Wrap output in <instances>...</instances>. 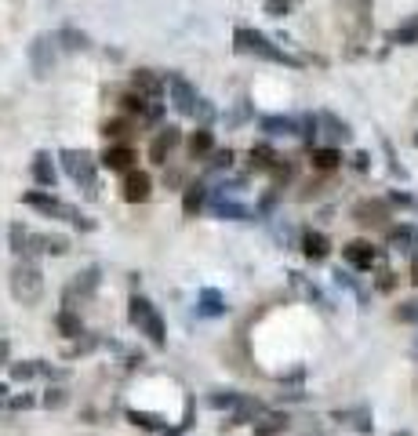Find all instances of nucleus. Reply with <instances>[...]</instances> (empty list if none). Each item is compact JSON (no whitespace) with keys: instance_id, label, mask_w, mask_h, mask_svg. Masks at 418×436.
<instances>
[{"instance_id":"obj_1","label":"nucleus","mask_w":418,"mask_h":436,"mask_svg":"<svg viewBox=\"0 0 418 436\" xmlns=\"http://www.w3.org/2000/svg\"><path fill=\"white\" fill-rule=\"evenodd\" d=\"M233 48L240 55H259L266 62H280V66H299L295 55H287L284 48H277L266 33H259V29H251V26H237L233 29Z\"/></svg>"},{"instance_id":"obj_2","label":"nucleus","mask_w":418,"mask_h":436,"mask_svg":"<svg viewBox=\"0 0 418 436\" xmlns=\"http://www.w3.org/2000/svg\"><path fill=\"white\" fill-rule=\"evenodd\" d=\"M168 91H171V106H175L182 116H200L204 128H208V120L215 116V106H211L208 99H200L197 87H193L182 73H168Z\"/></svg>"},{"instance_id":"obj_3","label":"nucleus","mask_w":418,"mask_h":436,"mask_svg":"<svg viewBox=\"0 0 418 436\" xmlns=\"http://www.w3.org/2000/svg\"><path fill=\"white\" fill-rule=\"evenodd\" d=\"M11 295L15 302L22 305H37L41 295H44V273L37 269L33 258H22L15 269H11Z\"/></svg>"},{"instance_id":"obj_4","label":"nucleus","mask_w":418,"mask_h":436,"mask_svg":"<svg viewBox=\"0 0 418 436\" xmlns=\"http://www.w3.org/2000/svg\"><path fill=\"white\" fill-rule=\"evenodd\" d=\"M127 317H132V324L139 327V334H146L153 346H164L168 334H164V320H160L156 305L142 295H132V302H127Z\"/></svg>"},{"instance_id":"obj_5","label":"nucleus","mask_w":418,"mask_h":436,"mask_svg":"<svg viewBox=\"0 0 418 436\" xmlns=\"http://www.w3.org/2000/svg\"><path fill=\"white\" fill-rule=\"evenodd\" d=\"M58 160H62V168H66V175L80 185V190L87 193V197H95L99 193V175H95V157L87 149H62L58 153Z\"/></svg>"},{"instance_id":"obj_6","label":"nucleus","mask_w":418,"mask_h":436,"mask_svg":"<svg viewBox=\"0 0 418 436\" xmlns=\"http://www.w3.org/2000/svg\"><path fill=\"white\" fill-rule=\"evenodd\" d=\"M29 207H37L41 214H48V218H66V222H73V226H80V229H95V222L91 218H84L73 204H66V200H58V197H51V193H26L22 197Z\"/></svg>"},{"instance_id":"obj_7","label":"nucleus","mask_w":418,"mask_h":436,"mask_svg":"<svg viewBox=\"0 0 418 436\" xmlns=\"http://www.w3.org/2000/svg\"><path fill=\"white\" fill-rule=\"evenodd\" d=\"M55 55H58V37H48V33L33 37V44H29V62H33V70H37L41 77L51 73Z\"/></svg>"},{"instance_id":"obj_8","label":"nucleus","mask_w":418,"mask_h":436,"mask_svg":"<svg viewBox=\"0 0 418 436\" xmlns=\"http://www.w3.org/2000/svg\"><path fill=\"white\" fill-rule=\"evenodd\" d=\"M316 135L324 138L328 146H342V142H349V138H353L349 124H345V120H338L335 113H316Z\"/></svg>"},{"instance_id":"obj_9","label":"nucleus","mask_w":418,"mask_h":436,"mask_svg":"<svg viewBox=\"0 0 418 436\" xmlns=\"http://www.w3.org/2000/svg\"><path fill=\"white\" fill-rule=\"evenodd\" d=\"M182 142V131L175 128V124H168V128H160L156 131V138L149 142V160L153 164H168V157H171V149Z\"/></svg>"},{"instance_id":"obj_10","label":"nucleus","mask_w":418,"mask_h":436,"mask_svg":"<svg viewBox=\"0 0 418 436\" xmlns=\"http://www.w3.org/2000/svg\"><path fill=\"white\" fill-rule=\"evenodd\" d=\"M342 258H345V266H353V269H371V266L378 262V247L368 244V240H349V244L342 247Z\"/></svg>"},{"instance_id":"obj_11","label":"nucleus","mask_w":418,"mask_h":436,"mask_svg":"<svg viewBox=\"0 0 418 436\" xmlns=\"http://www.w3.org/2000/svg\"><path fill=\"white\" fill-rule=\"evenodd\" d=\"M149 193H153V178L146 171H127L124 175V200L127 204H142V200H149Z\"/></svg>"},{"instance_id":"obj_12","label":"nucleus","mask_w":418,"mask_h":436,"mask_svg":"<svg viewBox=\"0 0 418 436\" xmlns=\"http://www.w3.org/2000/svg\"><path fill=\"white\" fill-rule=\"evenodd\" d=\"M353 218H357L360 226H385L390 222V204H382V200H360L357 207H353Z\"/></svg>"},{"instance_id":"obj_13","label":"nucleus","mask_w":418,"mask_h":436,"mask_svg":"<svg viewBox=\"0 0 418 436\" xmlns=\"http://www.w3.org/2000/svg\"><path fill=\"white\" fill-rule=\"evenodd\" d=\"M302 255H306L309 262H324V258L331 255V240L320 233V229H306V233H302Z\"/></svg>"},{"instance_id":"obj_14","label":"nucleus","mask_w":418,"mask_h":436,"mask_svg":"<svg viewBox=\"0 0 418 436\" xmlns=\"http://www.w3.org/2000/svg\"><path fill=\"white\" fill-rule=\"evenodd\" d=\"M48 251V255H66L70 251V240L58 236V233H33L29 236V255Z\"/></svg>"},{"instance_id":"obj_15","label":"nucleus","mask_w":418,"mask_h":436,"mask_svg":"<svg viewBox=\"0 0 418 436\" xmlns=\"http://www.w3.org/2000/svg\"><path fill=\"white\" fill-rule=\"evenodd\" d=\"M186 149H189V157H193V160L211 157V153H215V135H211V128H197V131L189 135Z\"/></svg>"},{"instance_id":"obj_16","label":"nucleus","mask_w":418,"mask_h":436,"mask_svg":"<svg viewBox=\"0 0 418 436\" xmlns=\"http://www.w3.org/2000/svg\"><path fill=\"white\" fill-rule=\"evenodd\" d=\"M102 164H106L109 171H132V164H135V153H132V146H106V153H102Z\"/></svg>"},{"instance_id":"obj_17","label":"nucleus","mask_w":418,"mask_h":436,"mask_svg":"<svg viewBox=\"0 0 418 436\" xmlns=\"http://www.w3.org/2000/svg\"><path fill=\"white\" fill-rule=\"evenodd\" d=\"M132 84H135V91L142 99H160V91H164V80H160L153 70H135Z\"/></svg>"},{"instance_id":"obj_18","label":"nucleus","mask_w":418,"mask_h":436,"mask_svg":"<svg viewBox=\"0 0 418 436\" xmlns=\"http://www.w3.org/2000/svg\"><path fill=\"white\" fill-rule=\"evenodd\" d=\"M95 288H99V266H91V269L77 273V280H73V284H70V291H66V302H70L73 295H80V298H91V295H95Z\"/></svg>"},{"instance_id":"obj_19","label":"nucleus","mask_w":418,"mask_h":436,"mask_svg":"<svg viewBox=\"0 0 418 436\" xmlns=\"http://www.w3.org/2000/svg\"><path fill=\"white\" fill-rule=\"evenodd\" d=\"M55 178H58V171L51 164V153H37L33 157V182L44 185V190H55Z\"/></svg>"},{"instance_id":"obj_20","label":"nucleus","mask_w":418,"mask_h":436,"mask_svg":"<svg viewBox=\"0 0 418 436\" xmlns=\"http://www.w3.org/2000/svg\"><path fill=\"white\" fill-rule=\"evenodd\" d=\"M266 135H302V120L295 116H262Z\"/></svg>"},{"instance_id":"obj_21","label":"nucleus","mask_w":418,"mask_h":436,"mask_svg":"<svg viewBox=\"0 0 418 436\" xmlns=\"http://www.w3.org/2000/svg\"><path fill=\"white\" fill-rule=\"evenodd\" d=\"M247 164H251V171H273L280 164V157L273 153V146H251Z\"/></svg>"},{"instance_id":"obj_22","label":"nucleus","mask_w":418,"mask_h":436,"mask_svg":"<svg viewBox=\"0 0 418 436\" xmlns=\"http://www.w3.org/2000/svg\"><path fill=\"white\" fill-rule=\"evenodd\" d=\"M197 313H200V317H222V313H226V298H222V291L204 288V291H200V305H197Z\"/></svg>"},{"instance_id":"obj_23","label":"nucleus","mask_w":418,"mask_h":436,"mask_svg":"<svg viewBox=\"0 0 418 436\" xmlns=\"http://www.w3.org/2000/svg\"><path fill=\"white\" fill-rule=\"evenodd\" d=\"M204 200H208V185H204V182L186 185V197H182V211H186V218L197 214V211L204 207Z\"/></svg>"},{"instance_id":"obj_24","label":"nucleus","mask_w":418,"mask_h":436,"mask_svg":"<svg viewBox=\"0 0 418 436\" xmlns=\"http://www.w3.org/2000/svg\"><path fill=\"white\" fill-rule=\"evenodd\" d=\"M309 160H313L316 171H335V168L342 164V153H338L335 146H320V149L309 153Z\"/></svg>"},{"instance_id":"obj_25","label":"nucleus","mask_w":418,"mask_h":436,"mask_svg":"<svg viewBox=\"0 0 418 436\" xmlns=\"http://www.w3.org/2000/svg\"><path fill=\"white\" fill-rule=\"evenodd\" d=\"M55 327L66 338H80L84 334V320L73 313V309H58V313H55Z\"/></svg>"},{"instance_id":"obj_26","label":"nucleus","mask_w":418,"mask_h":436,"mask_svg":"<svg viewBox=\"0 0 418 436\" xmlns=\"http://www.w3.org/2000/svg\"><path fill=\"white\" fill-rule=\"evenodd\" d=\"M211 211L218 214V218H237V222H247V218H254L244 204H237V200H211Z\"/></svg>"},{"instance_id":"obj_27","label":"nucleus","mask_w":418,"mask_h":436,"mask_svg":"<svg viewBox=\"0 0 418 436\" xmlns=\"http://www.w3.org/2000/svg\"><path fill=\"white\" fill-rule=\"evenodd\" d=\"M58 48H66V51H84V48H91V40H87V33H80V29H73V26H66V29H58Z\"/></svg>"},{"instance_id":"obj_28","label":"nucleus","mask_w":418,"mask_h":436,"mask_svg":"<svg viewBox=\"0 0 418 436\" xmlns=\"http://www.w3.org/2000/svg\"><path fill=\"white\" fill-rule=\"evenodd\" d=\"M102 135H106L109 142L127 138V135H132V120H127V116H113V120H106V124H102Z\"/></svg>"},{"instance_id":"obj_29","label":"nucleus","mask_w":418,"mask_h":436,"mask_svg":"<svg viewBox=\"0 0 418 436\" xmlns=\"http://www.w3.org/2000/svg\"><path fill=\"white\" fill-rule=\"evenodd\" d=\"M338 422H353V429L360 432H371V411L368 408H357V411H335Z\"/></svg>"},{"instance_id":"obj_30","label":"nucleus","mask_w":418,"mask_h":436,"mask_svg":"<svg viewBox=\"0 0 418 436\" xmlns=\"http://www.w3.org/2000/svg\"><path fill=\"white\" fill-rule=\"evenodd\" d=\"M287 429V415H266L262 422H254V436H277Z\"/></svg>"},{"instance_id":"obj_31","label":"nucleus","mask_w":418,"mask_h":436,"mask_svg":"<svg viewBox=\"0 0 418 436\" xmlns=\"http://www.w3.org/2000/svg\"><path fill=\"white\" fill-rule=\"evenodd\" d=\"M390 44H418V18L397 26L393 33H390Z\"/></svg>"},{"instance_id":"obj_32","label":"nucleus","mask_w":418,"mask_h":436,"mask_svg":"<svg viewBox=\"0 0 418 436\" xmlns=\"http://www.w3.org/2000/svg\"><path fill=\"white\" fill-rule=\"evenodd\" d=\"M29 236H33V233H29L26 226H11V251L18 255V258H29Z\"/></svg>"},{"instance_id":"obj_33","label":"nucleus","mask_w":418,"mask_h":436,"mask_svg":"<svg viewBox=\"0 0 418 436\" xmlns=\"http://www.w3.org/2000/svg\"><path fill=\"white\" fill-rule=\"evenodd\" d=\"M414 240H418V229H411V226H393V229H390V244L400 247V251H407Z\"/></svg>"},{"instance_id":"obj_34","label":"nucleus","mask_w":418,"mask_h":436,"mask_svg":"<svg viewBox=\"0 0 418 436\" xmlns=\"http://www.w3.org/2000/svg\"><path fill=\"white\" fill-rule=\"evenodd\" d=\"M41 375V360H29V364H11V378L15 382H29Z\"/></svg>"},{"instance_id":"obj_35","label":"nucleus","mask_w":418,"mask_h":436,"mask_svg":"<svg viewBox=\"0 0 418 436\" xmlns=\"http://www.w3.org/2000/svg\"><path fill=\"white\" fill-rule=\"evenodd\" d=\"M127 418H132L135 425H146V429H164L168 422L156 418V415H142V411H127Z\"/></svg>"},{"instance_id":"obj_36","label":"nucleus","mask_w":418,"mask_h":436,"mask_svg":"<svg viewBox=\"0 0 418 436\" xmlns=\"http://www.w3.org/2000/svg\"><path fill=\"white\" fill-rule=\"evenodd\" d=\"M120 106H124L127 113H139V116H146V113H149V106H146V99H142V95H124V99H120Z\"/></svg>"},{"instance_id":"obj_37","label":"nucleus","mask_w":418,"mask_h":436,"mask_svg":"<svg viewBox=\"0 0 418 436\" xmlns=\"http://www.w3.org/2000/svg\"><path fill=\"white\" fill-rule=\"evenodd\" d=\"M230 164H233V149H218V153H211V160H208L211 171H222V168H230Z\"/></svg>"},{"instance_id":"obj_38","label":"nucleus","mask_w":418,"mask_h":436,"mask_svg":"<svg viewBox=\"0 0 418 436\" xmlns=\"http://www.w3.org/2000/svg\"><path fill=\"white\" fill-rule=\"evenodd\" d=\"M397 320H404V324H418V302H404V305L397 309Z\"/></svg>"},{"instance_id":"obj_39","label":"nucleus","mask_w":418,"mask_h":436,"mask_svg":"<svg viewBox=\"0 0 418 436\" xmlns=\"http://www.w3.org/2000/svg\"><path fill=\"white\" fill-rule=\"evenodd\" d=\"M287 11H291V0H266V15L280 18V15H287Z\"/></svg>"},{"instance_id":"obj_40","label":"nucleus","mask_w":418,"mask_h":436,"mask_svg":"<svg viewBox=\"0 0 418 436\" xmlns=\"http://www.w3.org/2000/svg\"><path fill=\"white\" fill-rule=\"evenodd\" d=\"M44 403H48V408H62V403H66V389H48Z\"/></svg>"},{"instance_id":"obj_41","label":"nucleus","mask_w":418,"mask_h":436,"mask_svg":"<svg viewBox=\"0 0 418 436\" xmlns=\"http://www.w3.org/2000/svg\"><path fill=\"white\" fill-rule=\"evenodd\" d=\"M393 284H397L393 273H382V280H378V291H393Z\"/></svg>"},{"instance_id":"obj_42","label":"nucleus","mask_w":418,"mask_h":436,"mask_svg":"<svg viewBox=\"0 0 418 436\" xmlns=\"http://www.w3.org/2000/svg\"><path fill=\"white\" fill-rule=\"evenodd\" d=\"M368 160H371V157H368V153H357V157H353V164H357L360 171H368Z\"/></svg>"},{"instance_id":"obj_43","label":"nucleus","mask_w":418,"mask_h":436,"mask_svg":"<svg viewBox=\"0 0 418 436\" xmlns=\"http://www.w3.org/2000/svg\"><path fill=\"white\" fill-rule=\"evenodd\" d=\"M29 403H33V396H15L11 408H29Z\"/></svg>"},{"instance_id":"obj_44","label":"nucleus","mask_w":418,"mask_h":436,"mask_svg":"<svg viewBox=\"0 0 418 436\" xmlns=\"http://www.w3.org/2000/svg\"><path fill=\"white\" fill-rule=\"evenodd\" d=\"M390 204H400V207H407V204H411V197H404V193H393V197H390Z\"/></svg>"},{"instance_id":"obj_45","label":"nucleus","mask_w":418,"mask_h":436,"mask_svg":"<svg viewBox=\"0 0 418 436\" xmlns=\"http://www.w3.org/2000/svg\"><path fill=\"white\" fill-rule=\"evenodd\" d=\"M8 356H11V349H8V342L0 338V364H8Z\"/></svg>"},{"instance_id":"obj_46","label":"nucleus","mask_w":418,"mask_h":436,"mask_svg":"<svg viewBox=\"0 0 418 436\" xmlns=\"http://www.w3.org/2000/svg\"><path fill=\"white\" fill-rule=\"evenodd\" d=\"M411 284H414V288H418V255H414V258H411Z\"/></svg>"},{"instance_id":"obj_47","label":"nucleus","mask_w":418,"mask_h":436,"mask_svg":"<svg viewBox=\"0 0 418 436\" xmlns=\"http://www.w3.org/2000/svg\"><path fill=\"white\" fill-rule=\"evenodd\" d=\"M393 436H411V432H407V429H400V432H393Z\"/></svg>"},{"instance_id":"obj_48","label":"nucleus","mask_w":418,"mask_h":436,"mask_svg":"<svg viewBox=\"0 0 418 436\" xmlns=\"http://www.w3.org/2000/svg\"><path fill=\"white\" fill-rule=\"evenodd\" d=\"M4 393H8V386H4V382H0V396H4Z\"/></svg>"},{"instance_id":"obj_49","label":"nucleus","mask_w":418,"mask_h":436,"mask_svg":"<svg viewBox=\"0 0 418 436\" xmlns=\"http://www.w3.org/2000/svg\"><path fill=\"white\" fill-rule=\"evenodd\" d=\"M414 356H418V342H414Z\"/></svg>"},{"instance_id":"obj_50","label":"nucleus","mask_w":418,"mask_h":436,"mask_svg":"<svg viewBox=\"0 0 418 436\" xmlns=\"http://www.w3.org/2000/svg\"><path fill=\"white\" fill-rule=\"evenodd\" d=\"M414 146H418V135H414Z\"/></svg>"}]
</instances>
